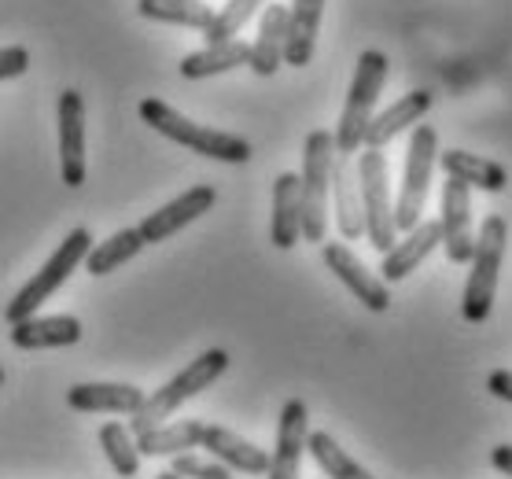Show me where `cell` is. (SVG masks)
<instances>
[{"mask_svg":"<svg viewBox=\"0 0 512 479\" xmlns=\"http://www.w3.org/2000/svg\"><path fill=\"white\" fill-rule=\"evenodd\" d=\"M137 111L159 137L181 144V148H192V152L203 155V159H218V163H247V159H251V144H247L244 137L225 133V129L199 126V122H192L188 115H181L177 107L166 104V100L148 96V100H140Z\"/></svg>","mask_w":512,"mask_h":479,"instance_id":"6da1fadb","label":"cell"},{"mask_svg":"<svg viewBox=\"0 0 512 479\" xmlns=\"http://www.w3.org/2000/svg\"><path fill=\"white\" fill-rule=\"evenodd\" d=\"M225 369H229V351H222V347L203 351L196 362H188L174 380H166L159 391H152V395L144 398V406L129 417L126 428L133 435H140V432H148V428H155V424H166L177 409L185 406V402H192L199 391H207V387L214 384Z\"/></svg>","mask_w":512,"mask_h":479,"instance_id":"7a4b0ae2","label":"cell"},{"mask_svg":"<svg viewBox=\"0 0 512 479\" xmlns=\"http://www.w3.org/2000/svg\"><path fill=\"white\" fill-rule=\"evenodd\" d=\"M387 74H391V59H387L380 48H365L358 56L354 82H350V89H347V104H343L339 126H336V133H332L336 155H358L361 148H365V129L373 122L376 96L384 89Z\"/></svg>","mask_w":512,"mask_h":479,"instance_id":"3957f363","label":"cell"},{"mask_svg":"<svg viewBox=\"0 0 512 479\" xmlns=\"http://www.w3.org/2000/svg\"><path fill=\"white\" fill-rule=\"evenodd\" d=\"M505 244H509V225L501 214H490L483 218L476 233V247H472V258H468V273L465 295H461V317L468 325H483L494 310V292H498V273H501V258H505Z\"/></svg>","mask_w":512,"mask_h":479,"instance_id":"277c9868","label":"cell"},{"mask_svg":"<svg viewBox=\"0 0 512 479\" xmlns=\"http://www.w3.org/2000/svg\"><path fill=\"white\" fill-rule=\"evenodd\" d=\"M89 247H93V233H89L85 225L70 229L67 240L52 251V258H48L45 266L37 269L34 277L15 292V299L8 303V310H4V321H8V325H19V321H26V317H34L37 310L67 284L70 273L82 266L85 255H89Z\"/></svg>","mask_w":512,"mask_h":479,"instance_id":"5b68a950","label":"cell"},{"mask_svg":"<svg viewBox=\"0 0 512 479\" xmlns=\"http://www.w3.org/2000/svg\"><path fill=\"white\" fill-rule=\"evenodd\" d=\"M332 159H336L332 133H328V129H314L303 144V174H299L306 244H325L328 203H332Z\"/></svg>","mask_w":512,"mask_h":479,"instance_id":"8992f818","label":"cell"},{"mask_svg":"<svg viewBox=\"0 0 512 479\" xmlns=\"http://www.w3.org/2000/svg\"><path fill=\"white\" fill-rule=\"evenodd\" d=\"M358 196H361V214H365V236L369 244L387 255L398 240L395 229V199H391V174H387V155L376 148H361L358 155Z\"/></svg>","mask_w":512,"mask_h":479,"instance_id":"52a82bcc","label":"cell"},{"mask_svg":"<svg viewBox=\"0 0 512 479\" xmlns=\"http://www.w3.org/2000/svg\"><path fill=\"white\" fill-rule=\"evenodd\" d=\"M435 159H439V133L431 126H413V137H409V148H406V170H402V192H398V203H395L398 233H409V229L420 225V214H424V203H428Z\"/></svg>","mask_w":512,"mask_h":479,"instance_id":"ba28073f","label":"cell"},{"mask_svg":"<svg viewBox=\"0 0 512 479\" xmlns=\"http://www.w3.org/2000/svg\"><path fill=\"white\" fill-rule=\"evenodd\" d=\"M59 177L67 188H82L89 177L85 159V100L78 89H67L59 96Z\"/></svg>","mask_w":512,"mask_h":479,"instance_id":"9c48e42d","label":"cell"},{"mask_svg":"<svg viewBox=\"0 0 512 479\" xmlns=\"http://www.w3.org/2000/svg\"><path fill=\"white\" fill-rule=\"evenodd\" d=\"M306 439H310V409H306L303 398H288L284 409H280L277 446H273V454H269L266 479H299Z\"/></svg>","mask_w":512,"mask_h":479,"instance_id":"30bf717a","label":"cell"},{"mask_svg":"<svg viewBox=\"0 0 512 479\" xmlns=\"http://www.w3.org/2000/svg\"><path fill=\"white\" fill-rule=\"evenodd\" d=\"M321 255H325V266L328 273H336V281L347 288L354 299H358L365 310H373V314H384L387 306H391V292H387V284L369 273V266L361 262L347 244H321Z\"/></svg>","mask_w":512,"mask_h":479,"instance_id":"8fae6325","label":"cell"},{"mask_svg":"<svg viewBox=\"0 0 512 479\" xmlns=\"http://www.w3.org/2000/svg\"><path fill=\"white\" fill-rule=\"evenodd\" d=\"M472 188L446 177L443 185V203H439V229H443V251L454 266H468L472 247H476V233H472Z\"/></svg>","mask_w":512,"mask_h":479,"instance_id":"7c38bea8","label":"cell"},{"mask_svg":"<svg viewBox=\"0 0 512 479\" xmlns=\"http://www.w3.org/2000/svg\"><path fill=\"white\" fill-rule=\"evenodd\" d=\"M214 203H218L214 185L188 188V192H181L177 199H170L166 207H159L155 214H148V218L137 225V233L144 236V244H163V240H170L174 233H181L185 225H192L196 218H203Z\"/></svg>","mask_w":512,"mask_h":479,"instance_id":"4fadbf2b","label":"cell"},{"mask_svg":"<svg viewBox=\"0 0 512 479\" xmlns=\"http://www.w3.org/2000/svg\"><path fill=\"white\" fill-rule=\"evenodd\" d=\"M199 450H207L214 461H222L229 472H247V476H266L269 454L258 450L255 443L240 439L229 428H218V424H207L203 428V439H199Z\"/></svg>","mask_w":512,"mask_h":479,"instance_id":"5bb4252c","label":"cell"},{"mask_svg":"<svg viewBox=\"0 0 512 479\" xmlns=\"http://www.w3.org/2000/svg\"><path fill=\"white\" fill-rule=\"evenodd\" d=\"M439 244H443L439 218H435V222H420L417 229H409L402 240H395V247L384 255V266H380V273H384V277H380V281H384V284L406 281L409 273H413V269H417Z\"/></svg>","mask_w":512,"mask_h":479,"instance_id":"9a60e30c","label":"cell"},{"mask_svg":"<svg viewBox=\"0 0 512 479\" xmlns=\"http://www.w3.org/2000/svg\"><path fill=\"white\" fill-rule=\"evenodd\" d=\"M78 339H82V321L74 314H34L12 325V343L19 351H56V347H74Z\"/></svg>","mask_w":512,"mask_h":479,"instance_id":"2e32d148","label":"cell"},{"mask_svg":"<svg viewBox=\"0 0 512 479\" xmlns=\"http://www.w3.org/2000/svg\"><path fill=\"white\" fill-rule=\"evenodd\" d=\"M144 391L133 384H74L67 391V406L74 413H115L133 417L144 406Z\"/></svg>","mask_w":512,"mask_h":479,"instance_id":"e0dca14e","label":"cell"},{"mask_svg":"<svg viewBox=\"0 0 512 479\" xmlns=\"http://www.w3.org/2000/svg\"><path fill=\"white\" fill-rule=\"evenodd\" d=\"M269 240L277 251H291L303 240V196H299V174H280L273 181V222Z\"/></svg>","mask_w":512,"mask_h":479,"instance_id":"ac0fdd59","label":"cell"},{"mask_svg":"<svg viewBox=\"0 0 512 479\" xmlns=\"http://www.w3.org/2000/svg\"><path fill=\"white\" fill-rule=\"evenodd\" d=\"M428 111H431L428 89H413V93H406L402 100H395V104L387 107L384 115H373V122H369V129H365V148L384 152L398 133H406L409 126H420V118L428 115Z\"/></svg>","mask_w":512,"mask_h":479,"instance_id":"d6986e66","label":"cell"},{"mask_svg":"<svg viewBox=\"0 0 512 479\" xmlns=\"http://www.w3.org/2000/svg\"><path fill=\"white\" fill-rule=\"evenodd\" d=\"M332 207H336V225L343 240H361L365 236V214H361L358 174L350 155L332 159Z\"/></svg>","mask_w":512,"mask_h":479,"instance_id":"ffe728a7","label":"cell"},{"mask_svg":"<svg viewBox=\"0 0 512 479\" xmlns=\"http://www.w3.org/2000/svg\"><path fill=\"white\" fill-rule=\"evenodd\" d=\"M321 19H325V0H291L288 37H284V63L288 67H306L314 59Z\"/></svg>","mask_w":512,"mask_h":479,"instance_id":"44dd1931","label":"cell"},{"mask_svg":"<svg viewBox=\"0 0 512 479\" xmlns=\"http://www.w3.org/2000/svg\"><path fill=\"white\" fill-rule=\"evenodd\" d=\"M284 37H288V8L284 4H269L266 12H262V23H258L251 59H247V67L258 78H269V74L280 71V63H284Z\"/></svg>","mask_w":512,"mask_h":479,"instance_id":"7402d4cb","label":"cell"},{"mask_svg":"<svg viewBox=\"0 0 512 479\" xmlns=\"http://www.w3.org/2000/svg\"><path fill=\"white\" fill-rule=\"evenodd\" d=\"M446 177H454L461 185L479 188V192H505L509 185V170L494 159H483V155L461 152V148H450V152L439 155Z\"/></svg>","mask_w":512,"mask_h":479,"instance_id":"603a6c76","label":"cell"},{"mask_svg":"<svg viewBox=\"0 0 512 479\" xmlns=\"http://www.w3.org/2000/svg\"><path fill=\"white\" fill-rule=\"evenodd\" d=\"M247 59H251V45L240 41V37H233V41H222V45H207V48H199V52H188L177 71H181V78H188V82H199V78H214V74L247 67Z\"/></svg>","mask_w":512,"mask_h":479,"instance_id":"cb8c5ba5","label":"cell"},{"mask_svg":"<svg viewBox=\"0 0 512 479\" xmlns=\"http://www.w3.org/2000/svg\"><path fill=\"white\" fill-rule=\"evenodd\" d=\"M203 428H207L203 421H174V424H155V428L133 435V439H137L140 457H177L199 450Z\"/></svg>","mask_w":512,"mask_h":479,"instance_id":"d4e9b609","label":"cell"},{"mask_svg":"<svg viewBox=\"0 0 512 479\" xmlns=\"http://www.w3.org/2000/svg\"><path fill=\"white\" fill-rule=\"evenodd\" d=\"M144 236L137 233V225L133 229H118L104 240V244H93L89 247V255H85L82 266L89 269V277H107V273H115L118 266H126L129 258H137L144 251Z\"/></svg>","mask_w":512,"mask_h":479,"instance_id":"484cf974","label":"cell"},{"mask_svg":"<svg viewBox=\"0 0 512 479\" xmlns=\"http://www.w3.org/2000/svg\"><path fill=\"white\" fill-rule=\"evenodd\" d=\"M140 19L166 26H185V30H207L214 19V8H207L203 0H137Z\"/></svg>","mask_w":512,"mask_h":479,"instance_id":"4316f807","label":"cell"},{"mask_svg":"<svg viewBox=\"0 0 512 479\" xmlns=\"http://www.w3.org/2000/svg\"><path fill=\"white\" fill-rule=\"evenodd\" d=\"M306 450H310V457H314L317 468H321L328 479H376L369 468H361L328 432H310Z\"/></svg>","mask_w":512,"mask_h":479,"instance_id":"83f0119b","label":"cell"},{"mask_svg":"<svg viewBox=\"0 0 512 479\" xmlns=\"http://www.w3.org/2000/svg\"><path fill=\"white\" fill-rule=\"evenodd\" d=\"M100 446H104L107 454V465L115 468L122 479H133L140 472V450H137V439H133V432H129L126 424H104L100 428Z\"/></svg>","mask_w":512,"mask_h":479,"instance_id":"f1b7e54d","label":"cell"},{"mask_svg":"<svg viewBox=\"0 0 512 479\" xmlns=\"http://www.w3.org/2000/svg\"><path fill=\"white\" fill-rule=\"evenodd\" d=\"M262 4H269V0H229L225 8H218V12H214V19H210V26L203 30L207 45H222V41H233V37L247 26V19H251V15H255Z\"/></svg>","mask_w":512,"mask_h":479,"instance_id":"f546056e","label":"cell"},{"mask_svg":"<svg viewBox=\"0 0 512 479\" xmlns=\"http://www.w3.org/2000/svg\"><path fill=\"white\" fill-rule=\"evenodd\" d=\"M170 472L177 479H233V472L222 461H203L196 454H177L170 457Z\"/></svg>","mask_w":512,"mask_h":479,"instance_id":"4dcf8cb0","label":"cell"},{"mask_svg":"<svg viewBox=\"0 0 512 479\" xmlns=\"http://www.w3.org/2000/svg\"><path fill=\"white\" fill-rule=\"evenodd\" d=\"M26 71H30V48H23V45L0 48V82L23 78Z\"/></svg>","mask_w":512,"mask_h":479,"instance_id":"1f68e13d","label":"cell"},{"mask_svg":"<svg viewBox=\"0 0 512 479\" xmlns=\"http://www.w3.org/2000/svg\"><path fill=\"white\" fill-rule=\"evenodd\" d=\"M487 391L494 398H501V402H512V373L509 369H494V373L487 376Z\"/></svg>","mask_w":512,"mask_h":479,"instance_id":"d6a6232c","label":"cell"},{"mask_svg":"<svg viewBox=\"0 0 512 479\" xmlns=\"http://www.w3.org/2000/svg\"><path fill=\"white\" fill-rule=\"evenodd\" d=\"M490 465L498 468L501 476H509L512 479V443H501L490 450Z\"/></svg>","mask_w":512,"mask_h":479,"instance_id":"836d02e7","label":"cell"},{"mask_svg":"<svg viewBox=\"0 0 512 479\" xmlns=\"http://www.w3.org/2000/svg\"><path fill=\"white\" fill-rule=\"evenodd\" d=\"M155 479H177V476H174V472H170V468H166V472H159V476H155Z\"/></svg>","mask_w":512,"mask_h":479,"instance_id":"e575fe53","label":"cell"},{"mask_svg":"<svg viewBox=\"0 0 512 479\" xmlns=\"http://www.w3.org/2000/svg\"><path fill=\"white\" fill-rule=\"evenodd\" d=\"M0 384H4V369H0Z\"/></svg>","mask_w":512,"mask_h":479,"instance_id":"d590c367","label":"cell"}]
</instances>
